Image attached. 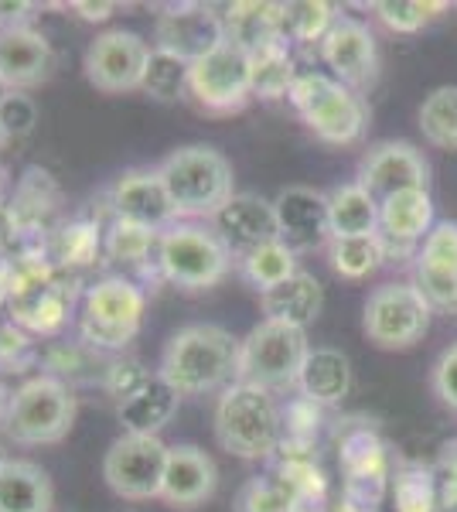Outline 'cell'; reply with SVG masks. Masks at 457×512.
<instances>
[{"mask_svg": "<svg viewBox=\"0 0 457 512\" xmlns=\"http://www.w3.org/2000/svg\"><path fill=\"white\" fill-rule=\"evenodd\" d=\"M188 62L174 59V55L161 52V48H151V59H147V72H144V86L140 93H147L157 103H174L188 93Z\"/></svg>", "mask_w": 457, "mask_h": 512, "instance_id": "d6a6232c", "label": "cell"}, {"mask_svg": "<svg viewBox=\"0 0 457 512\" xmlns=\"http://www.w3.org/2000/svg\"><path fill=\"white\" fill-rule=\"evenodd\" d=\"M76 424V396L55 376H35L11 396L4 414L18 444H58Z\"/></svg>", "mask_w": 457, "mask_h": 512, "instance_id": "52a82bcc", "label": "cell"}, {"mask_svg": "<svg viewBox=\"0 0 457 512\" xmlns=\"http://www.w3.org/2000/svg\"><path fill=\"white\" fill-rule=\"evenodd\" d=\"M55 485L35 461L11 458L0 468V512H52Z\"/></svg>", "mask_w": 457, "mask_h": 512, "instance_id": "d4e9b609", "label": "cell"}, {"mask_svg": "<svg viewBox=\"0 0 457 512\" xmlns=\"http://www.w3.org/2000/svg\"><path fill=\"white\" fill-rule=\"evenodd\" d=\"M219 489V468L215 461L195 444H178L168 454V468H164V482L157 499L171 509H198L212 499Z\"/></svg>", "mask_w": 457, "mask_h": 512, "instance_id": "ac0fdd59", "label": "cell"}, {"mask_svg": "<svg viewBox=\"0 0 457 512\" xmlns=\"http://www.w3.org/2000/svg\"><path fill=\"white\" fill-rule=\"evenodd\" d=\"M280 431L284 420L273 393L249 383H232L229 390H222L215 403V441L222 451L243 461H260L277 451Z\"/></svg>", "mask_w": 457, "mask_h": 512, "instance_id": "3957f363", "label": "cell"}, {"mask_svg": "<svg viewBox=\"0 0 457 512\" xmlns=\"http://www.w3.org/2000/svg\"><path fill=\"white\" fill-rule=\"evenodd\" d=\"M7 461H11V458H7V451H4V444H0V468H4V465H7Z\"/></svg>", "mask_w": 457, "mask_h": 512, "instance_id": "ab89813d", "label": "cell"}, {"mask_svg": "<svg viewBox=\"0 0 457 512\" xmlns=\"http://www.w3.org/2000/svg\"><path fill=\"white\" fill-rule=\"evenodd\" d=\"M417 120L427 144L440 151H457V86H437L420 103Z\"/></svg>", "mask_w": 457, "mask_h": 512, "instance_id": "4dcf8cb0", "label": "cell"}, {"mask_svg": "<svg viewBox=\"0 0 457 512\" xmlns=\"http://www.w3.org/2000/svg\"><path fill=\"white\" fill-rule=\"evenodd\" d=\"M307 352H311V345H307L304 328L260 321L246 338H239L236 383L260 386L267 393L290 390L301 379Z\"/></svg>", "mask_w": 457, "mask_h": 512, "instance_id": "5b68a950", "label": "cell"}, {"mask_svg": "<svg viewBox=\"0 0 457 512\" xmlns=\"http://www.w3.org/2000/svg\"><path fill=\"white\" fill-rule=\"evenodd\" d=\"M359 185L382 202L406 188H427L430 164L410 140H379L359 161Z\"/></svg>", "mask_w": 457, "mask_h": 512, "instance_id": "9a60e30c", "label": "cell"}, {"mask_svg": "<svg viewBox=\"0 0 457 512\" xmlns=\"http://www.w3.org/2000/svg\"><path fill=\"white\" fill-rule=\"evenodd\" d=\"M321 304H324V291L318 277L307 274V270H297L284 284L260 294L263 321H277V325H290V328L311 325L321 315Z\"/></svg>", "mask_w": 457, "mask_h": 512, "instance_id": "cb8c5ba5", "label": "cell"}, {"mask_svg": "<svg viewBox=\"0 0 457 512\" xmlns=\"http://www.w3.org/2000/svg\"><path fill=\"white\" fill-rule=\"evenodd\" d=\"M417 287L430 308L457 311V222H437L417 256Z\"/></svg>", "mask_w": 457, "mask_h": 512, "instance_id": "d6986e66", "label": "cell"}, {"mask_svg": "<svg viewBox=\"0 0 457 512\" xmlns=\"http://www.w3.org/2000/svg\"><path fill=\"white\" fill-rule=\"evenodd\" d=\"M154 233H144V229H134V226H123V222H116L113 236H110V253L113 256H123V260H130V256H140L147 250V243H151Z\"/></svg>", "mask_w": 457, "mask_h": 512, "instance_id": "74e56055", "label": "cell"}, {"mask_svg": "<svg viewBox=\"0 0 457 512\" xmlns=\"http://www.w3.org/2000/svg\"><path fill=\"white\" fill-rule=\"evenodd\" d=\"M434 198H430V188H406V192H396L379 202V236L389 243H417V239H427L430 229H434Z\"/></svg>", "mask_w": 457, "mask_h": 512, "instance_id": "603a6c76", "label": "cell"}, {"mask_svg": "<svg viewBox=\"0 0 457 512\" xmlns=\"http://www.w3.org/2000/svg\"><path fill=\"white\" fill-rule=\"evenodd\" d=\"M239 260V270H243L246 284L256 287L260 294L273 291L277 284H284L297 274V253L290 250L284 239H270V243L263 246H253V250H246L243 256H236Z\"/></svg>", "mask_w": 457, "mask_h": 512, "instance_id": "83f0119b", "label": "cell"}, {"mask_svg": "<svg viewBox=\"0 0 457 512\" xmlns=\"http://www.w3.org/2000/svg\"><path fill=\"white\" fill-rule=\"evenodd\" d=\"M239 338L222 325H188L168 338L157 376L181 396L222 393L236 383Z\"/></svg>", "mask_w": 457, "mask_h": 512, "instance_id": "6da1fadb", "label": "cell"}, {"mask_svg": "<svg viewBox=\"0 0 457 512\" xmlns=\"http://www.w3.org/2000/svg\"><path fill=\"white\" fill-rule=\"evenodd\" d=\"M76 11H86L82 18H89V21H103V18H110V11H113V4H72Z\"/></svg>", "mask_w": 457, "mask_h": 512, "instance_id": "f35d334b", "label": "cell"}, {"mask_svg": "<svg viewBox=\"0 0 457 512\" xmlns=\"http://www.w3.org/2000/svg\"><path fill=\"white\" fill-rule=\"evenodd\" d=\"M297 390L311 403H321V407L342 403L348 390H352V362H348V355L338 349H311L304 359L301 379H297Z\"/></svg>", "mask_w": 457, "mask_h": 512, "instance_id": "484cf974", "label": "cell"}, {"mask_svg": "<svg viewBox=\"0 0 457 512\" xmlns=\"http://www.w3.org/2000/svg\"><path fill=\"white\" fill-rule=\"evenodd\" d=\"M144 321V294L127 277H106L86 291L82 335L103 349H123L134 342Z\"/></svg>", "mask_w": 457, "mask_h": 512, "instance_id": "30bf717a", "label": "cell"}, {"mask_svg": "<svg viewBox=\"0 0 457 512\" xmlns=\"http://www.w3.org/2000/svg\"><path fill=\"white\" fill-rule=\"evenodd\" d=\"M188 96L205 113H236L253 96V62L236 41H222L215 52L188 69Z\"/></svg>", "mask_w": 457, "mask_h": 512, "instance_id": "9c48e42d", "label": "cell"}, {"mask_svg": "<svg viewBox=\"0 0 457 512\" xmlns=\"http://www.w3.org/2000/svg\"><path fill=\"white\" fill-rule=\"evenodd\" d=\"M430 301L417 284H382L365 301L362 328L376 349L403 352L413 349L430 328Z\"/></svg>", "mask_w": 457, "mask_h": 512, "instance_id": "ba28073f", "label": "cell"}, {"mask_svg": "<svg viewBox=\"0 0 457 512\" xmlns=\"http://www.w3.org/2000/svg\"><path fill=\"white\" fill-rule=\"evenodd\" d=\"M447 4H423V0H379L372 4L376 18L386 24L389 31H400V35H413L423 24H430L444 11Z\"/></svg>", "mask_w": 457, "mask_h": 512, "instance_id": "836d02e7", "label": "cell"}, {"mask_svg": "<svg viewBox=\"0 0 457 512\" xmlns=\"http://www.w3.org/2000/svg\"><path fill=\"white\" fill-rule=\"evenodd\" d=\"M171 448L161 437L123 434L110 444L103 458V482L113 495L127 502H147L161 495L164 468H168Z\"/></svg>", "mask_w": 457, "mask_h": 512, "instance_id": "8fae6325", "label": "cell"}, {"mask_svg": "<svg viewBox=\"0 0 457 512\" xmlns=\"http://www.w3.org/2000/svg\"><path fill=\"white\" fill-rule=\"evenodd\" d=\"M147 59H151V45L137 31L113 28L89 41L82 55V72L99 93H134L144 86Z\"/></svg>", "mask_w": 457, "mask_h": 512, "instance_id": "7c38bea8", "label": "cell"}, {"mask_svg": "<svg viewBox=\"0 0 457 512\" xmlns=\"http://www.w3.org/2000/svg\"><path fill=\"white\" fill-rule=\"evenodd\" d=\"M154 41H157L154 48L195 65L198 59L215 52L222 41H229V35H226V21H222L212 7L185 4V7H171L168 14L157 18Z\"/></svg>", "mask_w": 457, "mask_h": 512, "instance_id": "2e32d148", "label": "cell"}, {"mask_svg": "<svg viewBox=\"0 0 457 512\" xmlns=\"http://www.w3.org/2000/svg\"><path fill=\"white\" fill-rule=\"evenodd\" d=\"M178 219H215L236 195L232 164L209 144H185L157 164Z\"/></svg>", "mask_w": 457, "mask_h": 512, "instance_id": "7a4b0ae2", "label": "cell"}, {"mask_svg": "<svg viewBox=\"0 0 457 512\" xmlns=\"http://www.w3.org/2000/svg\"><path fill=\"white\" fill-rule=\"evenodd\" d=\"M328 222L331 239L379 233V198L365 192L359 181L338 185L335 192H328Z\"/></svg>", "mask_w": 457, "mask_h": 512, "instance_id": "4316f807", "label": "cell"}, {"mask_svg": "<svg viewBox=\"0 0 457 512\" xmlns=\"http://www.w3.org/2000/svg\"><path fill=\"white\" fill-rule=\"evenodd\" d=\"M335 7L321 0H297V4H277V31L284 41H321L335 24Z\"/></svg>", "mask_w": 457, "mask_h": 512, "instance_id": "1f68e13d", "label": "cell"}, {"mask_svg": "<svg viewBox=\"0 0 457 512\" xmlns=\"http://www.w3.org/2000/svg\"><path fill=\"white\" fill-rule=\"evenodd\" d=\"M110 209L116 222L144 229V233H168L178 226V212L164 188L161 175L154 171H127L110 192Z\"/></svg>", "mask_w": 457, "mask_h": 512, "instance_id": "5bb4252c", "label": "cell"}, {"mask_svg": "<svg viewBox=\"0 0 457 512\" xmlns=\"http://www.w3.org/2000/svg\"><path fill=\"white\" fill-rule=\"evenodd\" d=\"M52 72V45L35 28H4L0 31V86L7 93H24L38 86Z\"/></svg>", "mask_w": 457, "mask_h": 512, "instance_id": "ffe728a7", "label": "cell"}, {"mask_svg": "<svg viewBox=\"0 0 457 512\" xmlns=\"http://www.w3.org/2000/svg\"><path fill=\"white\" fill-rule=\"evenodd\" d=\"M290 499L284 489L270 482H253L239 495V512H287Z\"/></svg>", "mask_w": 457, "mask_h": 512, "instance_id": "d590c367", "label": "cell"}, {"mask_svg": "<svg viewBox=\"0 0 457 512\" xmlns=\"http://www.w3.org/2000/svg\"><path fill=\"white\" fill-rule=\"evenodd\" d=\"M321 59L331 69V79H338L342 86L359 93V89L376 82L379 72L376 35L359 18L338 14L335 24L328 28V35L321 38Z\"/></svg>", "mask_w": 457, "mask_h": 512, "instance_id": "4fadbf2b", "label": "cell"}, {"mask_svg": "<svg viewBox=\"0 0 457 512\" xmlns=\"http://www.w3.org/2000/svg\"><path fill=\"white\" fill-rule=\"evenodd\" d=\"M38 123V106L24 93L0 96V134L4 137H28Z\"/></svg>", "mask_w": 457, "mask_h": 512, "instance_id": "e575fe53", "label": "cell"}, {"mask_svg": "<svg viewBox=\"0 0 457 512\" xmlns=\"http://www.w3.org/2000/svg\"><path fill=\"white\" fill-rule=\"evenodd\" d=\"M249 62H253V96H260V99L290 96V89H294V82H297V72H294V59H290L284 38H273L267 45L253 48Z\"/></svg>", "mask_w": 457, "mask_h": 512, "instance_id": "f1b7e54d", "label": "cell"}, {"mask_svg": "<svg viewBox=\"0 0 457 512\" xmlns=\"http://www.w3.org/2000/svg\"><path fill=\"white\" fill-rule=\"evenodd\" d=\"M178 403H181V393L164 383L161 376H154V379H144V383L123 396L116 417H120V424H123V434L161 437V431L171 424L174 414H178Z\"/></svg>", "mask_w": 457, "mask_h": 512, "instance_id": "7402d4cb", "label": "cell"}, {"mask_svg": "<svg viewBox=\"0 0 457 512\" xmlns=\"http://www.w3.org/2000/svg\"><path fill=\"white\" fill-rule=\"evenodd\" d=\"M290 106L304 127L324 144H355L365 134L369 123V110H365L362 96L355 89L342 86L338 79L324 76V72H304L297 76L294 89H290Z\"/></svg>", "mask_w": 457, "mask_h": 512, "instance_id": "277c9868", "label": "cell"}, {"mask_svg": "<svg viewBox=\"0 0 457 512\" xmlns=\"http://www.w3.org/2000/svg\"><path fill=\"white\" fill-rule=\"evenodd\" d=\"M232 250L215 229L178 222L157 243V267L181 291H209L232 270Z\"/></svg>", "mask_w": 457, "mask_h": 512, "instance_id": "8992f818", "label": "cell"}, {"mask_svg": "<svg viewBox=\"0 0 457 512\" xmlns=\"http://www.w3.org/2000/svg\"><path fill=\"white\" fill-rule=\"evenodd\" d=\"M389 246L379 233L372 236H345V239H331L328 243V260L331 270L345 280H365L372 277L386 260Z\"/></svg>", "mask_w": 457, "mask_h": 512, "instance_id": "f546056e", "label": "cell"}, {"mask_svg": "<svg viewBox=\"0 0 457 512\" xmlns=\"http://www.w3.org/2000/svg\"><path fill=\"white\" fill-rule=\"evenodd\" d=\"M215 233L222 236V243L229 246L232 256H243L253 246H263L270 239H280L277 233V212L273 202L253 192H236L229 198V205L212 219Z\"/></svg>", "mask_w": 457, "mask_h": 512, "instance_id": "44dd1931", "label": "cell"}, {"mask_svg": "<svg viewBox=\"0 0 457 512\" xmlns=\"http://www.w3.org/2000/svg\"><path fill=\"white\" fill-rule=\"evenodd\" d=\"M434 393L444 407L457 410V345H451L434 366Z\"/></svg>", "mask_w": 457, "mask_h": 512, "instance_id": "8d00e7d4", "label": "cell"}, {"mask_svg": "<svg viewBox=\"0 0 457 512\" xmlns=\"http://www.w3.org/2000/svg\"><path fill=\"white\" fill-rule=\"evenodd\" d=\"M277 212V233L294 253L318 250L331 243V222H328V195L307 185H290L273 198Z\"/></svg>", "mask_w": 457, "mask_h": 512, "instance_id": "e0dca14e", "label": "cell"}]
</instances>
